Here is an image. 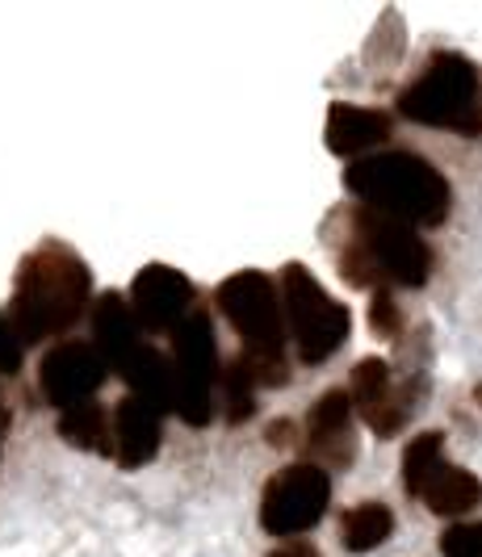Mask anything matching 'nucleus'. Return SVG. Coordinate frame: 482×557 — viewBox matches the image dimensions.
<instances>
[{
    "label": "nucleus",
    "instance_id": "obj_16",
    "mask_svg": "<svg viewBox=\"0 0 482 557\" xmlns=\"http://www.w3.org/2000/svg\"><path fill=\"white\" fill-rule=\"evenodd\" d=\"M395 532V511L386 503H357L341 516V541L348 554H369Z\"/></svg>",
    "mask_w": 482,
    "mask_h": 557
},
{
    "label": "nucleus",
    "instance_id": "obj_10",
    "mask_svg": "<svg viewBox=\"0 0 482 557\" xmlns=\"http://www.w3.org/2000/svg\"><path fill=\"white\" fill-rule=\"evenodd\" d=\"M194 307V281L169 264H147L131 285V310L143 332H176Z\"/></svg>",
    "mask_w": 482,
    "mask_h": 557
},
{
    "label": "nucleus",
    "instance_id": "obj_5",
    "mask_svg": "<svg viewBox=\"0 0 482 557\" xmlns=\"http://www.w3.org/2000/svg\"><path fill=\"white\" fill-rule=\"evenodd\" d=\"M398 113L420 126H445L454 135H482L479 67L466 55L441 51L428 67L398 92Z\"/></svg>",
    "mask_w": 482,
    "mask_h": 557
},
{
    "label": "nucleus",
    "instance_id": "obj_11",
    "mask_svg": "<svg viewBox=\"0 0 482 557\" xmlns=\"http://www.w3.org/2000/svg\"><path fill=\"white\" fill-rule=\"evenodd\" d=\"M411 394L416 391H395L391 364L378 361V357H366L353 369V407L361 411V419L378 436L403 432V423L411 419Z\"/></svg>",
    "mask_w": 482,
    "mask_h": 557
},
{
    "label": "nucleus",
    "instance_id": "obj_8",
    "mask_svg": "<svg viewBox=\"0 0 482 557\" xmlns=\"http://www.w3.org/2000/svg\"><path fill=\"white\" fill-rule=\"evenodd\" d=\"M332 482L323 474V466H285L282 474L269 478L264 499H260V524L273 536H294L319 524V516L327 511Z\"/></svg>",
    "mask_w": 482,
    "mask_h": 557
},
{
    "label": "nucleus",
    "instance_id": "obj_6",
    "mask_svg": "<svg viewBox=\"0 0 482 557\" xmlns=\"http://www.w3.org/2000/svg\"><path fill=\"white\" fill-rule=\"evenodd\" d=\"M282 310L289 319V335H294L302 364L327 361L348 339V310L327 298V289L311 277L307 264L282 269Z\"/></svg>",
    "mask_w": 482,
    "mask_h": 557
},
{
    "label": "nucleus",
    "instance_id": "obj_25",
    "mask_svg": "<svg viewBox=\"0 0 482 557\" xmlns=\"http://www.w3.org/2000/svg\"><path fill=\"white\" fill-rule=\"evenodd\" d=\"M4 423H9V416H4V403H0V441H4Z\"/></svg>",
    "mask_w": 482,
    "mask_h": 557
},
{
    "label": "nucleus",
    "instance_id": "obj_22",
    "mask_svg": "<svg viewBox=\"0 0 482 557\" xmlns=\"http://www.w3.org/2000/svg\"><path fill=\"white\" fill-rule=\"evenodd\" d=\"M441 554L445 557H482V520L479 524H454L441 536Z\"/></svg>",
    "mask_w": 482,
    "mask_h": 557
},
{
    "label": "nucleus",
    "instance_id": "obj_17",
    "mask_svg": "<svg viewBox=\"0 0 482 557\" xmlns=\"http://www.w3.org/2000/svg\"><path fill=\"white\" fill-rule=\"evenodd\" d=\"M420 499H424V507L436 511V516H461V511H470V507L482 503V482L474 474H466V470L445 466L441 474L428 482V491Z\"/></svg>",
    "mask_w": 482,
    "mask_h": 557
},
{
    "label": "nucleus",
    "instance_id": "obj_14",
    "mask_svg": "<svg viewBox=\"0 0 482 557\" xmlns=\"http://www.w3.org/2000/svg\"><path fill=\"white\" fill-rule=\"evenodd\" d=\"M386 139H391V113L344 106V101L327 110V147L336 156H361Z\"/></svg>",
    "mask_w": 482,
    "mask_h": 557
},
{
    "label": "nucleus",
    "instance_id": "obj_23",
    "mask_svg": "<svg viewBox=\"0 0 482 557\" xmlns=\"http://www.w3.org/2000/svg\"><path fill=\"white\" fill-rule=\"evenodd\" d=\"M22 369V339L13 335L9 319L0 314V373H17Z\"/></svg>",
    "mask_w": 482,
    "mask_h": 557
},
{
    "label": "nucleus",
    "instance_id": "obj_1",
    "mask_svg": "<svg viewBox=\"0 0 482 557\" xmlns=\"http://www.w3.org/2000/svg\"><path fill=\"white\" fill-rule=\"evenodd\" d=\"M336 264L341 277L357 289H391V285H424L432 273L428 244L382 210H341L336 214Z\"/></svg>",
    "mask_w": 482,
    "mask_h": 557
},
{
    "label": "nucleus",
    "instance_id": "obj_26",
    "mask_svg": "<svg viewBox=\"0 0 482 557\" xmlns=\"http://www.w3.org/2000/svg\"><path fill=\"white\" fill-rule=\"evenodd\" d=\"M474 398H479V407H482V386H479V391H474Z\"/></svg>",
    "mask_w": 482,
    "mask_h": 557
},
{
    "label": "nucleus",
    "instance_id": "obj_12",
    "mask_svg": "<svg viewBox=\"0 0 482 557\" xmlns=\"http://www.w3.org/2000/svg\"><path fill=\"white\" fill-rule=\"evenodd\" d=\"M348 416H353V398L344 391H327L311 407V416H307V445H311V453L323 466H336L341 470V466L353 461L357 445H353V423H348Z\"/></svg>",
    "mask_w": 482,
    "mask_h": 557
},
{
    "label": "nucleus",
    "instance_id": "obj_4",
    "mask_svg": "<svg viewBox=\"0 0 482 557\" xmlns=\"http://www.w3.org/2000/svg\"><path fill=\"white\" fill-rule=\"evenodd\" d=\"M219 310L244 339V364L252 369L256 386H282L289 382L285 364V319L282 294L264 273H235L214 294Z\"/></svg>",
    "mask_w": 482,
    "mask_h": 557
},
{
    "label": "nucleus",
    "instance_id": "obj_3",
    "mask_svg": "<svg viewBox=\"0 0 482 557\" xmlns=\"http://www.w3.org/2000/svg\"><path fill=\"white\" fill-rule=\"evenodd\" d=\"M348 194L361 197V206L382 210L398 223L436 226L449 214V181L436 168L411 156V151H386V156H366L344 172Z\"/></svg>",
    "mask_w": 482,
    "mask_h": 557
},
{
    "label": "nucleus",
    "instance_id": "obj_15",
    "mask_svg": "<svg viewBox=\"0 0 482 557\" xmlns=\"http://www.w3.org/2000/svg\"><path fill=\"white\" fill-rule=\"evenodd\" d=\"M160 448V411L139 398H126L114 416V453L126 470H139Z\"/></svg>",
    "mask_w": 482,
    "mask_h": 557
},
{
    "label": "nucleus",
    "instance_id": "obj_21",
    "mask_svg": "<svg viewBox=\"0 0 482 557\" xmlns=\"http://www.w3.org/2000/svg\"><path fill=\"white\" fill-rule=\"evenodd\" d=\"M369 323H373V332H378V335H386V339H398V332H403V310H398V302L391 298V289H378V294H373Z\"/></svg>",
    "mask_w": 482,
    "mask_h": 557
},
{
    "label": "nucleus",
    "instance_id": "obj_2",
    "mask_svg": "<svg viewBox=\"0 0 482 557\" xmlns=\"http://www.w3.org/2000/svg\"><path fill=\"white\" fill-rule=\"evenodd\" d=\"M92 277L85 260L67 244H38L17 269L13 285V307H9V327L22 344H42L47 335H59L76 327L85 314Z\"/></svg>",
    "mask_w": 482,
    "mask_h": 557
},
{
    "label": "nucleus",
    "instance_id": "obj_13",
    "mask_svg": "<svg viewBox=\"0 0 482 557\" xmlns=\"http://www.w3.org/2000/svg\"><path fill=\"white\" fill-rule=\"evenodd\" d=\"M92 332H97L92 348L101 352V361L110 364V369L126 364L143 348L139 319H135V310L126 307L118 294H101L97 298V307H92Z\"/></svg>",
    "mask_w": 482,
    "mask_h": 557
},
{
    "label": "nucleus",
    "instance_id": "obj_20",
    "mask_svg": "<svg viewBox=\"0 0 482 557\" xmlns=\"http://www.w3.org/2000/svg\"><path fill=\"white\" fill-rule=\"evenodd\" d=\"M256 377L252 369L244 364V357H235L227 364V373H223V407H227V419L231 423H244V419L256 411Z\"/></svg>",
    "mask_w": 482,
    "mask_h": 557
},
{
    "label": "nucleus",
    "instance_id": "obj_18",
    "mask_svg": "<svg viewBox=\"0 0 482 557\" xmlns=\"http://www.w3.org/2000/svg\"><path fill=\"white\" fill-rule=\"evenodd\" d=\"M59 432H63V441L76 448H88V453H114V428H110V419L106 411L88 398L81 407H67L63 419H59Z\"/></svg>",
    "mask_w": 482,
    "mask_h": 557
},
{
    "label": "nucleus",
    "instance_id": "obj_9",
    "mask_svg": "<svg viewBox=\"0 0 482 557\" xmlns=\"http://www.w3.org/2000/svg\"><path fill=\"white\" fill-rule=\"evenodd\" d=\"M110 364L101 361V352L92 344H81V339H63L55 344L47 357H42V369H38V386L47 394L51 407H81L92 394L101 391Z\"/></svg>",
    "mask_w": 482,
    "mask_h": 557
},
{
    "label": "nucleus",
    "instance_id": "obj_19",
    "mask_svg": "<svg viewBox=\"0 0 482 557\" xmlns=\"http://www.w3.org/2000/svg\"><path fill=\"white\" fill-rule=\"evenodd\" d=\"M449 461H445V436L441 432H424V436H416L407 453H403V486H407V495L411 499H420L428 491V482L441 474Z\"/></svg>",
    "mask_w": 482,
    "mask_h": 557
},
{
    "label": "nucleus",
    "instance_id": "obj_7",
    "mask_svg": "<svg viewBox=\"0 0 482 557\" xmlns=\"http://www.w3.org/2000/svg\"><path fill=\"white\" fill-rule=\"evenodd\" d=\"M172 377H176V416L185 423H210L214 416V377H219V348L206 314H189L172 332Z\"/></svg>",
    "mask_w": 482,
    "mask_h": 557
},
{
    "label": "nucleus",
    "instance_id": "obj_24",
    "mask_svg": "<svg viewBox=\"0 0 482 557\" xmlns=\"http://www.w3.org/2000/svg\"><path fill=\"white\" fill-rule=\"evenodd\" d=\"M269 557H319V549H311L307 541H294V545H282V549H273Z\"/></svg>",
    "mask_w": 482,
    "mask_h": 557
}]
</instances>
